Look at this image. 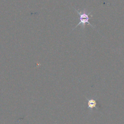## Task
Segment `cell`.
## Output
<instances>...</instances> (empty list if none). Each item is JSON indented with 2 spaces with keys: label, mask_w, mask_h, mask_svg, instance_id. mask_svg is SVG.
Segmentation results:
<instances>
[{
  "label": "cell",
  "mask_w": 124,
  "mask_h": 124,
  "mask_svg": "<svg viewBox=\"0 0 124 124\" xmlns=\"http://www.w3.org/2000/svg\"><path fill=\"white\" fill-rule=\"evenodd\" d=\"M75 9V8H74ZM75 11L78 14L79 16V23L72 30H74L75 29H76L78 26L79 25H81V26L82 27V29L84 28V26L86 23L88 24V25H90V26H91L92 27H93V25H92L89 22V19L91 18L89 16L90 14H91V12L89 13H87V11L85 9H84L82 11H79L77 9H75Z\"/></svg>",
  "instance_id": "obj_1"
},
{
  "label": "cell",
  "mask_w": 124,
  "mask_h": 124,
  "mask_svg": "<svg viewBox=\"0 0 124 124\" xmlns=\"http://www.w3.org/2000/svg\"><path fill=\"white\" fill-rule=\"evenodd\" d=\"M88 104L89 108H97L96 106L97 105V104L95 100L93 99H88Z\"/></svg>",
  "instance_id": "obj_2"
}]
</instances>
